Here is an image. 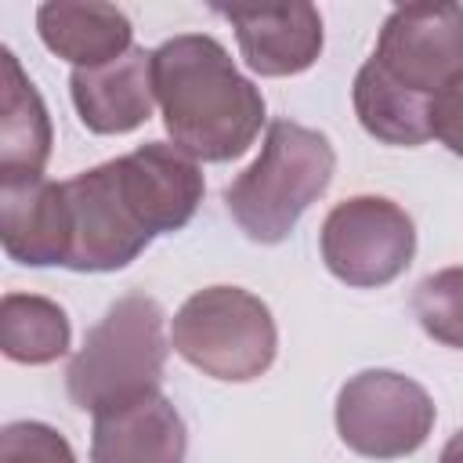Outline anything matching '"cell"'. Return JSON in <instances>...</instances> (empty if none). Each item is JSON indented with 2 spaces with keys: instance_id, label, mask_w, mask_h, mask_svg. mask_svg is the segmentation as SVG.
Listing matches in <instances>:
<instances>
[{
  "instance_id": "obj_1",
  "label": "cell",
  "mask_w": 463,
  "mask_h": 463,
  "mask_svg": "<svg viewBox=\"0 0 463 463\" xmlns=\"http://www.w3.org/2000/svg\"><path fill=\"white\" fill-rule=\"evenodd\" d=\"M152 83L163 127L181 152L203 163L242 156L264 123V94L206 33H181L152 51Z\"/></svg>"
},
{
  "instance_id": "obj_2",
  "label": "cell",
  "mask_w": 463,
  "mask_h": 463,
  "mask_svg": "<svg viewBox=\"0 0 463 463\" xmlns=\"http://www.w3.org/2000/svg\"><path fill=\"white\" fill-rule=\"evenodd\" d=\"M333 170L336 152L322 130L275 119L264 134L260 156L224 188V206L246 239L275 246L329 188Z\"/></svg>"
},
{
  "instance_id": "obj_3",
  "label": "cell",
  "mask_w": 463,
  "mask_h": 463,
  "mask_svg": "<svg viewBox=\"0 0 463 463\" xmlns=\"http://www.w3.org/2000/svg\"><path fill=\"white\" fill-rule=\"evenodd\" d=\"M166 315L159 300L145 293L119 297L98 326H90L83 347L72 354L65 387L76 409L101 416L159 394L166 365Z\"/></svg>"
},
{
  "instance_id": "obj_4",
  "label": "cell",
  "mask_w": 463,
  "mask_h": 463,
  "mask_svg": "<svg viewBox=\"0 0 463 463\" xmlns=\"http://www.w3.org/2000/svg\"><path fill=\"white\" fill-rule=\"evenodd\" d=\"M170 344L203 376L246 383L271 369L279 329L268 304L250 289L206 286L177 307Z\"/></svg>"
},
{
  "instance_id": "obj_5",
  "label": "cell",
  "mask_w": 463,
  "mask_h": 463,
  "mask_svg": "<svg viewBox=\"0 0 463 463\" xmlns=\"http://www.w3.org/2000/svg\"><path fill=\"white\" fill-rule=\"evenodd\" d=\"M438 409L430 394L391 369H365L336 394V434L365 459L412 456L434 430Z\"/></svg>"
},
{
  "instance_id": "obj_6",
  "label": "cell",
  "mask_w": 463,
  "mask_h": 463,
  "mask_svg": "<svg viewBox=\"0 0 463 463\" xmlns=\"http://www.w3.org/2000/svg\"><path fill=\"white\" fill-rule=\"evenodd\" d=\"M326 268L354 286L376 289L394 282L416 253L412 217L383 195H354L336 203L318 232Z\"/></svg>"
},
{
  "instance_id": "obj_7",
  "label": "cell",
  "mask_w": 463,
  "mask_h": 463,
  "mask_svg": "<svg viewBox=\"0 0 463 463\" xmlns=\"http://www.w3.org/2000/svg\"><path fill=\"white\" fill-rule=\"evenodd\" d=\"M69 203V260L72 271H119L156 235L134 213L116 159L61 181Z\"/></svg>"
},
{
  "instance_id": "obj_8",
  "label": "cell",
  "mask_w": 463,
  "mask_h": 463,
  "mask_svg": "<svg viewBox=\"0 0 463 463\" xmlns=\"http://www.w3.org/2000/svg\"><path fill=\"white\" fill-rule=\"evenodd\" d=\"M373 61L405 90L434 98L463 76V4H405L380 29Z\"/></svg>"
},
{
  "instance_id": "obj_9",
  "label": "cell",
  "mask_w": 463,
  "mask_h": 463,
  "mask_svg": "<svg viewBox=\"0 0 463 463\" xmlns=\"http://www.w3.org/2000/svg\"><path fill=\"white\" fill-rule=\"evenodd\" d=\"M116 170L134 213L152 235L181 232L203 203L199 163L177 145L166 141L137 145L134 152L116 159Z\"/></svg>"
},
{
  "instance_id": "obj_10",
  "label": "cell",
  "mask_w": 463,
  "mask_h": 463,
  "mask_svg": "<svg viewBox=\"0 0 463 463\" xmlns=\"http://www.w3.org/2000/svg\"><path fill=\"white\" fill-rule=\"evenodd\" d=\"M232 22L242 61L260 76H297L322 54V14L311 4L217 7Z\"/></svg>"
},
{
  "instance_id": "obj_11",
  "label": "cell",
  "mask_w": 463,
  "mask_h": 463,
  "mask_svg": "<svg viewBox=\"0 0 463 463\" xmlns=\"http://www.w3.org/2000/svg\"><path fill=\"white\" fill-rule=\"evenodd\" d=\"M0 242L4 253L29 268L69 260L65 188L47 177L0 181Z\"/></svg>"
},
{
  "instance_id": "obj_12",
  "label": "cell",
  "mask_w": 463,
  "mask_h": 463,
  "mask_svg": "<svg viewBox=\"0 0 463 463\" xmlns=\"http://www.w3.org/2000/svg\"><path fill=\"white\" fill-rule=\"evenodd\" d=\"M69 94L80 112V123L94 134H130L137 130L156 105L152 83V51L130 47L123 58L98 69H72Z\"/></svg>"
},
{
  "instance_id": "obj_13",
  "label": "cell",
  "mask_w": 463,
  "mask_h": 463,
  "mask_svg": "<svg viewBox=\"0 0 463 463\" xmlns=\"http://www.w3.org/2000/svg\"><path fill=\"white\" fill-rule=\"evenodd\" d=\"M188 430L163 394L94 416L90 463H184Z\"/></svg>"
},
{
  "instance_id": "obj_14",
  "label": "cell",
  "mask_w": 463,
  "mask_h": 463,
  "mask_svg": "<svg viewBox=\"0 0 463 463\" xmlns=\"http://www.w3.org/2000/svg\"><path fill=\"white\" fill-rule=\"evenodd\" d=\"M40 40L51 54L72 61L76 69H98L130 51V18L116 4L94 0H58L36 11Z\"/></svg>"
},
{
  "instance_id": "obj_15",
  "label": "cell",
  "mask_w": 463,
  "mask_h": 463,
  "mask_svg": "<svg viewBox=\"0 0 463 463\" xmlns=\"http://www.w3.org/2000/svg\"><path fill=\"white\" fill-rule=\"evenodd\" d=\"M51 116L18 58L0 51V181L43 177L51 159Z\"/></svg>"
},
{
  "instance_id": "obj_16",
  "label": "cell",
  "mask_w": 463,
  "mask_h": 463,
  "mask_svg": "<svg viewBox=\"0 0 463 463\" xmlns=\"http://www.w3.org/2000/svg\"><path fill=\"white\" fill-rule=\"evenodd\" d=\"M354 112L365 134H373L383 145L416 148L430 137V98L405 90L394 83L373 58L354 76Z\"/></svg>"
},
{
  "instance_id": "obj_17",
  "label": "cell",
  "mask_w": 463,
  "mask_h": 463,
  "mask_svg": "<svg viewBox=\"0 0 463 463\" xmlns=\"http://www.w3.org/2000/svg\"><path fill=\"white\" fill-rule=\"evenodd\" d=\"M72 344L69 315L36 293H7L0 300V347L11 362L47 365Z\"/></svg>"
},
{
  "instance_id": "obj_18",
  "label": "cell",
  "mask_w": 463,
  "mask_h": 463,
  "mask_svg": "<svg viewBox=\"0 0 463 463\" xmlns=\"http://www.w3.org/2000/svg\"><path fill=\"white\" fill-rule=\"evenodd\" d=\"M412 311L430 340L463 351V268L427 275L412 293Z\"/></svg>"
},
{
  "instance_id": "obj_19",
  "label": "cell",
  "mask_w": 463,
  "mask_h": 463,
  "mask_svg": "<svg viewBox=\"0 0 463 463\" xmlns=\"http://www.w3.org/2000/svg\"><path fill=\"white\" fill-rule=\"evenodd\" d=\"M0 463H76V456L54 427L18 420L0 434Z\"/></svg>"
},
{
  "instance_id": "obj_20",
  "label": "cell",
  "mask_w": 463,
  "mask_h": 463,
  "mask_svg": "<svg viewBox=\"0 0 463 463\" xmlns=\"http://www.w3.org/2000/svg\"><path fill=\"white\" fill-rule=\"evenodd\" d=\"M430 137L463 156V76L430 98Z\"/></svg>"
},
{
  "instance_id": "obj_21",
  "label": "cell",
  "mask_w": 463,
  "mask_h": 463,
  "mask_svg": "<svg viewBox=\"0 0 463 463\" xmlns=\"http://www.w3.org/2000/svg\"><path fill=\"white\" fill-rule=\"evenodd\" d=\"M438 463H463V430H456V434L445 441V449H441Z\"/></svg>"
}]
</instances>
